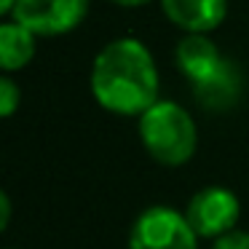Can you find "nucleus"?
I'll list each match as a JSON object with an SVG mask.
<instances>
[{
	"label": "nucleus",
	"instance_id": "nucleus-1",
	"mask_svg": "<svg viewBox=\"0 0 249 249\" xmlns=\"http://www.w3.org/2000/svg\"><path fill=\"white\" fill-rule=\"evenodd\" d=\"M158 67L150 49L137 38L110 40L91 65V94L113 115H137L158 102Z\"/></svg>",
	"mask_w": 249,
	"mask_h": 249
},
{
	"label": "nucleus",
	"instance_id": "nucleus-2",
	"mask_svg": "<svg viewBox=\"0 0 249 249\" xmlns=\"http://www.w3.org/2000/svg\"><path fill=\"white\" fill-rule=\"evenodd\" d=\"M140 140L147 156L161 166H182L198 147V129L182 105L158 99L140 115Z\"/></svg>",
	"mask_w": 249,
	"mask_h": 249
},
{
	"label": "nucleus",
	"instance_id": "nucleus-3",
	"mask_svg": "<svg viewBox=\"0 0 249 249\" xmlns=\"http://www.w3.org/2000/svg\"><path fill=\"white\" fill-rule=\"evenodd\" d=\"M129 249H198V233L185 212L172 206H147L131 225Z\"/></svg>",
	"mask_w": 249,
	"mask_h": 249
},
{
	"label": "nucleus",
	"instance_id": "nucleus-4",
	"mask_svg": "<svg viewBox=\"0 0 249 249\" xmlns=\"http://www.w3.org/2000/svg\"><path fill=\"white\" fill-rule=\"evenodd\" d=\"M86 14L89 0H17L8 17L33 30L38 38H56L72 33L86 19Z\"/></svg>",
	"mask_w": 249,
	"mask_h": 249
},
{
	"label": "nucleus",
	"instance_id": "nucleus-5",
	"mask_svg": "<svg viewBox=\"0 0 249 249\" xmlns=\"http://www.w3.org/2000/svg\"><path fill=\"white\" fill-rule=\"evenodd\" d=\"M241 214V204L233 190L222 185L201 188L185 206V217L198 233V238H217L222 233L233 231Z\"/></svg>",
	"mask_w": 249,
	"mask_h": 249
},
{
	"label": "nucleus",
	"instance_id": "nucleus-6",
	"mask_svg": "<svg viewBox=\"0 0 249 249\" xmlns=\"http://www.w3.org/2000/svg\"><path fill=\"white\" fill-rule=\"evenodd\" d=\"M190 89H193L196 102L204 110H209V113H225V110H231L241 99L244 78H241V70L231 59H222L204 81L193 83Z\"/></svg>",
	"mask_w": 249,
	"mask_h": 249
},
{
	"label": "nucleus",
	"instance_id": "nucleus-7",
	"mask_svg": "<svg viewBox=\"0 0 249 249\" xmlns=\"http://www.w3.org/2000/svg\"><path fill=\"white\" fill-rule=\"evenodd\" d=\"M161 11L185 33L209 35L225 19L228 0H161Z\"/></svg>",
	"mask_w": 249,
	"mask_h": 249
},
{
	"label": "nucleus",
	"instance_id": "nucleus-8",
	"mask_svg": "<svg viewBox=\"0 0 249 249\" xmlns=\"http://www.w3.org/2000/svg\"><path fill=\"white\" fill-rule=\"evenodd\" d=\"M174 59H177L179 72L185 75V81L193 86V83L204 81L217 65H220L225 56L217 51V46L212 43L206 35H196L188 33L182 40L177 43V51H174Z\"/></svg>",
	"mask_w": 249,
	"mask_h": 249
},
{
	"label": "nucleus",
	"instance_id": "nucleus-9",
	"mask_svg": "<svg viewBox=\"0 0 249 249\" xmlns=\"http://www.w3.org/2000/svg\"><path fill=\"white\" fill-rule=\"evenodd\" d=\"M35 38L38 35L33 30H27L14 19L0 24V67H3V72L11 75L30 65V59L35 56Z\"/></svg>",
	"mask_w": 249,
	"mask_h": 249
},
{
	"label": "nucleus",
	"instance_id": "nucleus-10",
	"mask_svg": "<svg viewBox=\"0 0 249 249\" xmlns=\"http://www.w3.org/2000/svg\"><path fill=\"white\" fill-rule=\"evenodd\" d=\"M19 99H22L19 86L6 72V75L0 78V115H3V118H11V115L17 113V107H19Z\"/></svg>",
	"mask_w": 249,
	"mask_h": 249
},
{
	"label": "nucleus",
	"instance_id": "nucleus-11",
	"mask_svg": "<svg viewBox=\"0 0 249 249\" xmlns=\"http://www.w3.org/2000/svg\"><path fill=\"white\" fill-rule=\"evenodd\" d=\"M212 249H249V233L233 228V231L217 236L214 244H212Z\"/></svg>",
	"mask_w": 249,
	"mask_h": 249
},
{
	"label": "nucleus",
	"instance_id": "nucleus-12",
	"mask_svg": "<svg viewBox=\"0 0 249 249\" xmlns=\"http://www.w3.org/2000/svg\"><path fill=\"white\" fill-rule=\"evenodd\" d=\"M8 220H11V201H8V193H0V231L8 228Z\"/></svg>",
	"mask_w": 249,
	"mask_h": 249
},
{
	"label": "nucleus",
	"instance_id": "nucleus-13",
	"mask_svg": "<svg viewBox=\"0 0 249 249\" xmlns=\"http://www.w3.org/2000/svg\"><path fill=\"white\" fill-rule=\"evenodd\" d=\"M110 3H115V6H121V8H140V6H145V3H150V0H110Z\"/></svg>",
	"mask_w": 249,
	"mask_h": 249
},
{
	"label": "nucleus",
	"instance_id": "nucleus-14",
	"mask_svg": "<svg viewBox=\"0 0 249 249\" xmlns=\"http://www.w3.org/2000/svg\"><path fill=\"white\" fill-rule=\"evenodd\" d=\"M14 6H17V0H0V14L8 17V14L14 11Z\"/></svg>",
	"mask_w": 249,
	"mask_h": 249
}]
</instances>
